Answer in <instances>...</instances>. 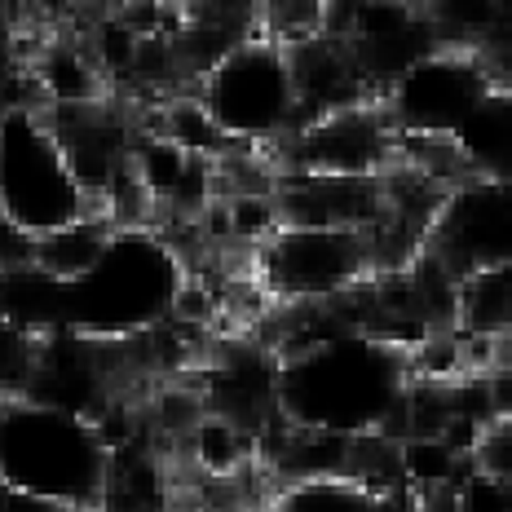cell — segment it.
<instances>
[{
    "label": "cell",
    "mask_w": 512,
    "mask_h": 512,
    "mask_svg": "<svg viewBox=\"0 0 512 512\" xmlns=\"http://www.w3.org/2000/svg\"><path fill=\"white\" fill-rule=\"evenodd\" d=\"M0 217L27 239L98 217L40 106L0 111Z\"/></svg>",
    "instance_id": "cell-5"
},
{
    "label": "cell",
    "mask_w": 512,
    "mask_h": 512,
    "mask_svg": "<svg viewBox=\"0 0 512 512\" xmlns=\"http://www.w3.org/2000/svg\"><path fill=\"white\" fill-rule=\"evenodd\" d=\"M270 155L279 164V173L380 177L398 164V133H393L380 102H362L301 124Z\"/></svg>",
    "instance_id": "cell-9"
},
{
    "label": "cell",
    "mask_w": 512,
    "mask_h": 512,
    "mask_svg": "<svg viewBox=\"0 0 512 512\" xmlns=\"http://www.w3.org/2000/svg\"><path fill=\"white\" fill-rule=\"evenodd\" d=\"M424 252L455 279L512 265V186L499 177H460L446 186Z\"/></svg>",
    "instance_id": "cell-8"
},
{
    "label": "cell",
    "mask_w": 512,
    "mask_h": 512,
    "mask_svg": "<svg viewBox=\"0 0 512 512\" xmlns=\"http://www.w3.org/2000/svg\"><path fill=\"white\" fill-rule=\"evenodd\" d=\"M402 5H424V0H402Z\"/></svg>",
    "instance_id": "cell-23"
},
{
    "label": "cell",
    "mask_w": 512,
    "mask_h": 512,
    "mask_svg": "<svg viewBox=\"0 0 512 512\" xmlns=\"http://www.w3.org/2000/svg\"><path fill=\"white\" fill-rule=\"evenodd\" d=\"M195 98L204 102L217 133L230 146L274 151L301 128V98H296L287 49L261 31H248L199 76Z\"/></svg>",
    "instance_id": "cell-4"
},
{
    "label": "cell",
    "mask_w": 512,
    "mask_h": 512,
    "mask_svg": "<svg viewBox=\"0 0 512 512\" xmlns=\"http://www.w3.org/2000/svg\"><path fill=\"white\" fill-rule=\"evenodd\" d=\"M446 142L455 146L460 164L468 168V177H499L508 181V159H512V102H508V84L490 89L477 111L455 128Z\"/></svg>",
    "instance_id": "cell-14"
},
{
    "label": "cell",
    "mask_w": 512,
    "mask_h": 512,
    "mask_svg": "<svg viewBox=\"0 0 512 512\" xmlns=\"http://www.w3.org/2000/svg\"><path fill=\"white\" fill-rule=\"evenodd\" d=\"M292 62V80H296V98H301V124L318 120V115L345 111V106H362V102H380L376 93L362 80L354 53L345 40L336 36H309L301 45L287 49Z\"/></svg>",
    "instance_id": "cell-12"
},
{
    "label": "cell",
    "mask_w": 512,
    "mask_h": 512,
    "mask_svg": "<svg viewBox=\"0 0 512 512\" xmlns=\"http://www.w3.org/2000/svg\"><path fill=\"white\" fill-rule=\"evenodd\" d=\"M265 512H420L415 495H376L345 477L279 482L265 499Z\"/></svg>",
    "instance_id": "cell-15"
},
{
    "label": "cell",
    "mask_w": 512,
    "mask_h": 512,
    "mask_svg": "<svg viewBox=\"0 0 512 512\" xmlns=\"http://www.w3.org/2000/svg\"><path fill=\"white\" fill-rule=\"evenodd\" d=\"M111 451L93 420L36 398H0V486L62 512H102Z\"/></svg>",
    "instance_id": "cell-3"
},
{
    "label": "cell",
    "mask_w": 512,
    "mask_h": 512,
    "mask_svg": "<svg viewBox=\"0 0 512 512\" xmlns=\"http://www.w3.org/2000/svg\"><path fill=\"white\" fill-rule=\"evenodd\" d=\"M168 512H177V508H168Z\"/></svg>",
    "instance_id": "cell-24"
},
{
    "label": "cell",
    "mask_w": 512,
    "mask_h": 512,
    "mask_svg": "<svg viewBox=\"0 0 512 512\" xmlns=\"http://www.w3.org/2000/svg\"><path fill=\"white\" fill-rule=\"evenodd\" d=\"M499 84L508 80L495 49L433 45L380 93V106L398 137H451Z\"/></svg>",
    "instance_id": "cell-7"
},
{
    "label": "cell",
    "mask_w": 512,
    "mask_h": 512,
    "mask_svg": "<svg viewBox=\"0 0 512 512\" xmlns=\"http://www.w3.org/2000/svg\"><path fill=\"white\" fill-rule=\"evenodd\" d=\"M380 177L279 173V181H274L279 221L283 226H318V230H358V234H367L384 217V181Z\"/></svg>",
    "instance_id": "cell-11"
},
{
    "label": "cell",
    "mask_w": 512,
    "mask_h": 512,
    "mask_svg": "<svg viewBox=\"0 0 512 512\" xmlns=\"http://www.w3.org/2000/svg\"><path fill=\"white\" fill-rule=\"evenodd\" d=\"M212 415H226L239 429L261 437L279 424V354L265 340H226L204 358L195 380Z\"/></svg>",
    "instance_id": "cell-10"
},
{
    "label": "cell",
    "mask_w": 512,
    "mask_h": 512,
    "mask_svg": "<svg viewBox=\"0 0 512 512\" xmlns=\"http://www.w3.org/2000/svg\"><path fill=\"white\" fill-rule=\"evenodd\" d=\"M424 18L433 23L442 45H477L490 49V40L504 31V0H424Z\"/></svg>",
    "instance_id": "cell-19"
},
{
    "label": "cell",
    "mask_w": 512,
    "mask_h": 512,
    "mask_svg": "<svg viewBox=\"0 0 512 512\" xmlns=\"http://www.w3.org/2000/svg\"><path fill=\"white\" fill-rule=\"evenodd\" d=\"M27 84L31 102L40 111H71V106H98L115 98L106 84L102 67L93 62V53L84 49L76 31H49L27 58Z\"/></svg>",
    "instance_id": "cell-13"
},
{
    "label": "cell",
    "mask_w": 512,
    "mask_h": 512,
    "mask_svg": "<svg viewBox=\"0 0 512 512\" xmlns=\"http://www.w3.org/2000/svg\"><path fill=\"white\" fill-rule=\"evenodd\" d=\"M512 318V265L477 270L455 287V332L473 340H508Z\"/></svg>",
    "instance_id": "cell-17"
},
{
    "label": "cell",
    "mask_w": 512,
    "mask_h": 512,
    "mask_svg": "<svg viewBox=\"0 0 512 512\" xmlns=\"http://www.w3.org/2000/svg\"><path fill=\"white\" fill-rule=\"evenodd\" d=\"M256 292L279 309H314L371 279V252L358 230L279 226L248 252Z\"/></svg>",
    "instance_id": "cell-6"
},
{
    "label": "cell",
    "mask_w": 512,
    "mask_h": 512,
    "mask_svg": "<svg viewBox=\"0 0 512 512\" xmlns=\"http://www.w3.org/2000/svg\"><path fill=\"white\" fill-rule=\"evenodd\" d=\"M111 234H115V226L106 217H84L76 226H62V230L45 234V239H31L27 265L53 283H71L98 261Z\"/></svg>",
    "instance_id": "cell-18"
},
{
    "label": "cell",
    "mask_w": 512,
    "mask_h": 512,
    "mask_svg": "<svg viewBox=\"0 0 512 512\" xmlns=\"http://www.w3.org/2000/svg\"><path fill=\"white\" fill-rule=\"evenodd\" d=\"M177 451L186 455L190 473L204 477V482H234V477L252 473L261 464L256 460V437L248 429H239L234 420H226V415H212V411L199 415V424L181 437Z\"/></svg>",
    "instance_id": "cell-16"
},
{
    "label": "cell",
    "mask_w": 512,
    "mask_h": 512,
    "mask_svg": "<svg viewBox=\"0 0 512 512\" xmlns=\"http://www.w3.org/2000/svg\"><path fill=\"white\" fill-rule=\"evenodd\" d=\"M181 279L186 261L159 230H115L80 279L53 283V327L98 340L151 332L173 314Z\"/></svg>",
    "instance_id": "cell-2"
},
{
    "label": "cell",
    "mask_w": 512,
    "mask_h": 512,
    "mask_svg": "<svg viewBox=\"0 0 512 512\" xmlns=\"http://www.w3.org/2000/svg\"><path fill=\"white\" fill-rule=\"evenodd\" d=\"M49 31L40 23H31V18H18V14H5L0 9V102L5 106H18L5 98V89H14L18 80H27V58L31 49L45 40Z\"/></svg>",
    "instance_id": "cell-20"
},
{
    "label": "cell",
    "mask_w": 512,
    "mask_h": 512,
    "mask_svg": "<svg viewBox=\"0 0 512 512\" xmlns=\"http://www.w3.org/2000/svg\"><path fill=\"white\" fill-rule=\"evenodd\" d=\"M45 5H53V0H0V9L18 18H36V9H45Z\"/></svg>",
    "instance_id": "cell-22"
},
{
    "label": "cell",
    "mask_w": 512,
    "mask_h": 512,
    "mask_svg": "<svg viewBox=\"0 0 512 512\" xmlns=\"http://www.w3.org/2000/svg\"><path fill=\"white\" fill-rule=\"evenodd\" d=\"M36 362V336L23 332L14 318L0 309V398H23Z\"/></svg>",
    "instance_id": "cell-21"
},
{
    "label": "cell",
    "mask_w": 512,
    "mask_h": 512,
    "mask_svg": "<svg viewBox=\"0 0 512 512\" xmlns=\"http://www.w3.org/2000/svg\"><path fill=\"white\" fill-rule=\"evenodd\" d=\"M296 327L270 340L279 354V420L305 433H389L411 384L407 349L345 327L336 305L292 309Z\"/></svg>",
    "instance_id": "cell-1"
}]
</instances>
